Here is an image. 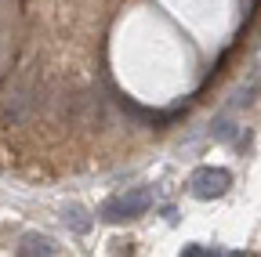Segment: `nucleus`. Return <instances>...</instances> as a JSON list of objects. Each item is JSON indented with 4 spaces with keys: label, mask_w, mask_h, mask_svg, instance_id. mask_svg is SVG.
<instances>
[{
    "label": "nucleus",
    "mask_w": 261,
    "mask_h": 257,
    "mask_svg": "<svg viewBox=\"0 0 261 257\" xmlns=\"http://www.w3.org/2000/svg\"><path fill=\"white\" fill-rule=\"evenodd\" d=\"M211 257H243V253H236V250H211Z\"/></svg>",
    "instance_id": "obj_8"
},
{
    "label": "nucleus",
    "mask_w": 261,
    "mask_h": 257,
    "mask_svg": "<svg viewBox=\"0 0 261 257\" xmlns=\"http://www.w3.org/2000/svg\"><path fill=\"white\" fill-rule=\"evenodd\" d=\"M232 188V174L225 167H196L189 178V192L196 199H218Z\"/></svg>",
    "instance_id": "obj_2"
},
{
    "label": "nucleus",
    "mask_w": 261,
    "mask_h": 257,
    "mask_svg": "<svg viewBox=\"0 0 261 257\" xmlns=\"http://www.w3.org/2000/svg\"><path fill=\"white\" fill-rule=\"evenodd\" d=\"M181 257H211V250H207V246H200V243H189V246L181 250Z\"/></svg>",
    "instance_id": "obj_7"
},
{
    "label": "nucleus",
    "mask_w": 261,
    "mask_h": 257,
    "mask_svg": "<svg viewBox=\"0 0 261 257\" xmlns=\"http://www.w3.org/2000/svg\"><path fill=\"white\" fill-rule=\"evenodd\" d=\"M257 87H261V80H250V83L236 94V105H250V102H254V94H257Z\"/></svg>",
    "instance_id": "obj_5"
},
{
    "label": "nucleus",
    "mask_w": 261,
    "mask_h": 257,
    "mask_svg": "<svg viewBox=\"0 0 261 257\" xmlns=\"http://www.w3.org/2000/svg\"><path fill=\"white\" fill-rule=\"evenodd\" d=\"M149 207H152V192L149 188H130V192H120V196H109L98 207V217L106 224H120V221H130V217H142Z\"/></svg>",
    "instance_id": "obj_1"
},
{
    "label": "nucleus",
    "mask_w": 261,
    "mask_h": 257,
    "mask_svg": "<svg viewBox=\"0 0 261 257\" xmlns=\"http://www.w3.org/2000/svg\"><path fill=\"white\" fill-rule=\"evenodd\" d=\"M211 134H214L218 141H228V138H232V123H228V120H218V123L211 127Z\"/></svg>",
    "instance_id": "obj_6"
},
{
    "label": "nucleus",
    "mask_w": 261,
    "mask_h": 257,
    "mask_svg": "<svg viewBox=\"0 0 261 257\" xmlns=\"http://www.w3.org/2000/svg\"><path fill=\"white\" fill-rule=\"evenodd\" d=\"M62 221L69 224L73 232H80V236H84V232H91V224H94V217H91V214H87L84 207H76V203H73V207H65Z\"/></svg>",
    "instance_id": "obj_4"
},
{
    "label": "nucleus",
    "mask_w": 261,
    "mask_h": 257,
    "mask_svg": "<svg viewBox=\"0 0 261 257\" xmlns=\"http://www.w3.org/2000/svg\"><path fill=\"white\" fill-rule=\"evenodd\" d=\"M18 253H22V257H55V243H51V236L25 232L22 243H18Z\"/></svg>",
    "instance_id": "obj_3"
}]
</instances>
